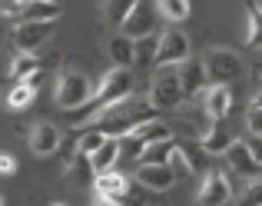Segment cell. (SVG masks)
Returning <instances> with one entry per match:
<instances>
[{
	"label": "cell",
	"instance_id": "cell-15",
	"mask_svg": "<svg viewBox=\"0 0 262 206\" xmlns=\"http://www.w3.org/2000/svg\"><path fill=\"white\" fill-rule=\"evenodd\" d=\"M226 160H229V170L236 176H246V180H252V176L262 173V163L256 156L249 153V147H246V140H236L229 150H226Z\"/></svg>",
	"mask_w": 262,
	"mask_h": 206
},
{
	"label": "cell",
	"instance_id": "cell-19",
	"mask_svg": "<svg viewBox=\"0 0 262 206\" xmlns=\"http://www.w3.org/2000/svg\"><path fill=\"white\" fill-rule=\"evenodd\" d=\"M199 143H203V150H206L209 156H226V150H229L236 140H232V133H229L226 127H219V120H216L203 136H199Z\"/></svg>",
	"mask_w": 262,
	"mask_h": 206
},
{
	"label": "cell",
	"instance_id": "cell-14",
	"mask_svg": "<svg viewBox=\"0 0 262 206\" xmlns=\"http://www.w3.org/2000/svg\"><path fill=\"white\" fill-rule=\"evenodd\" d=\"M126 37H133V40H140V37H149V33L156 30V10L146 4V0H140V4L133 7V13L126 17V24L120 27Z\"/></svg>",
	"mask_w": 262,
	"mask_h": 206
},
{
	"label": "cell",
	"instance_id": "cell-21",
	"mask_svg": "<svg viewBox=\"0 0 262 206\" xmlns=\"http://www.w3.org/2000/svg\"><path fill=\"white\" fill-rule=\"evenodd\" d=\"M40 70H43V60L30 50H17V57L10 60V77L13 80H30V77H37Z\"/></svg>",
	"mask_w": 262,
	"mask_h": 206
},
{
	"label": "cell",
	"instance_id": "cell-36",
	"mask_svg": "<svg viewBox=\"0 0 262 206\" xmlns=\"http://www.w3.org/2000/svg\"><path fill=\"white\" fill-rule=\"evenodd\" d=\"M249 80H252V84H256V90H259V87H262V64H256V67H252Z\"/></svg>",
	"mask_w": 262,
	"mask_h": 206
},
{
	"label": "cell",
	"instance_id": "cell-23",
	"mask_svg": "<svg viewBox=\"0 0 262 206\" xmlns=\"http://www.w3.org/2000/svg\"><path fill=\"white\" fill-rule=\"evenodd\" d=\"M136 4H140V0H103V20L120 30V27L126 24V17L133 13Z\"/></svg>",
	"mask_w": 262,
	"mask_h": 206
},
{
	"label": "cell",
	"instance_id": "cell-29",
	"mask_svg": "<svg viewBox=\"0 0 262 206\" xmlns=\"http://www.w3.org/2000/svg\"><path fill=\"white\" fill-rule=\"evenodd\" d=\"M103 140H106V133H103L100 127H90L86 133H80V140H77V150H80V153H96V150L103 147Z\"/></svg>",
	"mask_w": 262,
	"mask_h": 206
},
{
	"label": "cell",
	"instance_id": "cell-6",
	"mask_svg": "<svg viewBox=\"0 0 262 206\" xmlns=\"http://www.w3.org/2000/svg\"><path fill=\"white\" fill-rule=\"evenodd\" d=\"M57 33V20H17L13 27V47L17 50L37 53L40 47H47Z\"/></svg>",
	"mask_w": 262,
	"mask_h": 206
},
{
	"label": "cell",
	"instance_id": "cell-10",
	"mask_svg": "<svg viewBox=\"0 0 262 206\" xmlns=\"http://www.w3.org/2000/svg\"><path fill=\"white\" fill-rule=\"evenodd\" d=\"M179 80H183V93L186 100H196L206 93V87H209V73H206V64L203 57H189L179 64Z\"/></svg>",
	"mask_w": 262,
	"mask_h": 206
},
{
	"label": "cell",
	"instance_id": "cell-22",
	"mask_svg": "<svg viewBox=\"0 0 262 206\" xmlns=\"http://www.w3.org/2000/svg\"><path fill=\"white\" fill-rule=\"evenodd\" d=\"M176 156V140H156V143H146L140 153V163H173Z\"/></svg>",
	"mask_w": 262,
	"mask_h": 206
},
{
	"label": "cell",
	"instance_id": "cell-30",
	"mask_svg": "<svg viewBox=\"0 0 262 206\" xmlns=\"http://www.w3.org/2000/svg\"><path fill=\"white\" fill-rule=\"evenodd\" d=\"M239 203H243V206H262V180H259V176H252V180H249V187L243 190Z\"/></svg>",
	"mask_w": 262,
	"mask_h": 206
},
{
	"label": "cell",
	"instance_id": "cell-20",
	"mask_svg": "<svg viewBox=\"0 0 262 206\" xmlns=\"http://www.w3.org/2000/svg\"><path fill=\"white\" fill-rule=\"evenodd\" d=\"M120 156H123L120 136H106V140H103V147L96 150V153H90V160H93V170H96V173H103V170H113L116 163H120Z\"/></svg>",
	"mask_w": 262,
	"mask_h": 206
},
{
	"label": "cell",
	"instance_id": "cell-8",
	"mask_svg": "<svg viewBox=\"0 0 262 206\" xmlns=\"http://www.w3.org/2000/svg\"><path fill=\"white\" fill-rule=\"evenodd\" d=\"M129 183H133V180H129V176H123V173H116V167H113V170H103V173H96V180H93L96 203H103V206L123 203V200H126Z\"/></svg>",
	"mask_w": 262,
	"mask_h": 206
},
{
	"label": "cell",
	"instance_id": "cell-27",
	"mask_svg": "<svg viewBox=\"0 0 262 206\" xmlns=\"http://www.w3.org/2000/svg\"><path fill=\"white\" fill-rule=\"evenodd\" d=\"M156 10L169 24H183L189 20V0H156Z\"/></svg>",
	"mask_w": 262,
	"mask_h": 206
},
{
	"label": "cell",
	"instance_id": "cell-5",
	"mask_svg": "<svg viewBox=\"0 0 262 206\" xmlns=\"http://www.w3.org/2000/svg\"><path fill=\"white\" fill-rule=\"evenodd\" d=\"M93 97V87H90V77L80 70H63L57 80V90H53V100H57V107L63 110H73L80 107V103H86Z\"/></svg>",
	"mask_w": 262,
	"mask_h": 206
},
{
	"label": "cell",
	"instance_id": "cell-37",
	"mask_svg": "<svg viewBox=\"0 0 262 206\" xmlns=\"http://www.w3.org/2000/svg\"><path fill=\"white\" fill-rule=\"evenodd\" d=\"M252 107H262V87L256 90V97H252Z\"/></svg>",
	"mask_w": 262,
	"mask_h": 206
},
{
	"label": "cell",
	"instance_id": "cell-1",
	"mask_svg": "<svg viewBox=\"0 0 262 206\" xmlns=\"http://www.w3.org/2000/svg\"><path fill=\"white\" fill-rule=\"evenodd\" d=\"M146 120H156V107L153 100H140V97H126V100H116L110 103V107L100 110V116H96L90 127H100L106 136H129L136 133V127H143Z\"/></svg>",
	"mask_w": 262,
	"mask_h": 206
},
{
	"label": "cell",
	"instance_id": "cell-32",
	"mask_svg": "<svg viewBox=\"0 0 262 206\" xmlns=\"http://www.w3.org/2000/svg\"><path fill=\"white\" fill-rule=\"evenodd\" d=\"M153 57H156L153 33H149V37H140V40H136V60H153Z\"/></svg>",
	"mask_w": 262,
	"mask_h": 206
},
{
	"label": "cell",
	"instance_id": "cell-18",
	"mask_svg": "<svg viewBox=\"0 0 262 206\" xmlns=\"http://www.w3.org/2000/svg\"><path fill=\"white\" fill-rule=\"evenodd\" d=\"M37 90H40V73L30 80H17V87L7 93V107L10 110H30L33 100H37Z\"/></svg>",
	"mask_w": 262,
	"mask_h": 206
},
{
	"label": "cell",
	"instance_id": "cell-35",
	"mask_svg": "<svg viewBox=\"0 0 262 206\" xmlns=\"http://www.w3.org/2000/svg\"><path fill=\"white\" fill-rule=\"evenodd\" d=\"M246 123H249L252 133H262V107H249V113H246Z\"/></svg>",
	"mask_w": 262,
	"mask_h": 206
},
{
	"label": "cell",
	"instance_id": "cell-7",
	"mask_svg": "<svg viewBox=\"0 0 262 206\" xmlns=\"http://www.w3.org/2000/svg\"><path fill=\"white\" fill-rule=\"evenodd\" d=\"M192 47H189V37H186L179 27H169L160 40H156V57H153V67H179L183 60H189Z\"/></svg>",
	"mask_w": 262,
	"mask_h": 206
},
{
	"label": "cell",
	"instance_id": "cell-13",
	"mask_svg": "<svg viewBox=\"0 0 262 206\" xmlns=\"http://www.w3.org/2000/svg\"><path fill=\"white\" fill-rule=\"evenodd\" d=\"M27 143H30L33 156H53L60 150V143H63V133H60V127H53V123H37V127L30 130V136H27Z\"/></svg>",
	"mask_w": 262,
	"mask_h": 206
},
{
	"label": "cell",
	"instance_id": "cell-25",
	"mask_svg": "<svg viewBox=\"0 0 262 206\" xmlns=\"http://www.w3.org/2000/svg\"><path fill=\"white\" fill-rule=\"evenodd\" d=\"M67 176L77 183H93L96 180V170H93V160H90V153H73V160L67 163Z\"/></svg>",
	"mask_w": 262,
	"mask_h": 206
},
{
	"label": "cell",
	"instance_id": "cell-12",
	"mask_svg": "<svg viewBox=\"0 0 262 206\" xmlns=\"http://www.w3.org/2000/svg\"><path fill=\"white\" fill-rule=\"evenodd\" d=\"M203 206H223L232 200V183H229V173H206L203 187H199V196H196Z\"/></svg>",
	"mask_w": 262,
	"mask_h": 206
},
{
	"label": "cell",
	"instance_id": "cell-33",
	"mask_svg": "<svg viewBox=\"0 0 262 206\" xmlns=\"http://www.w3.org/2000/svg\"><path fill=\"white\" fill-rule=\"evenodd\" d=\"M13 173H17V156L0 150V176H13Z\"/></svg>",
	"mask_w": 262,
	"mask_h": 206
},
{
	"label": "cell",
	"instance_id": "cell-17",
	"mask_svg": "<svg viewBox=\"0 0 262 206\" xmlns=\"http://www.w3.org/2000/svg\"><path fill=\"white\" fill-rule=\"evenodd\" d=\"M106 50H110V64H116V67H129L133 70V64H136V40L133 37H126V33H113L110 37V44H106Z\"/></svg>",
	"mask_w": 262,
	"mask_h": 206
},
{
	"label": "cell",
	"instance_id": "cell-28",
	"mask_svg": "<svg viewBox=\"0 0 262 206\" xmlns=\"http://www.w3.org/2000/svg\"><path fill=\"white\" fill-rule=\"evenodd\" d=\"M136 136H140L143 143H156V140H169L173 136V127L163 120H146L143 127H136Z\"/></svg>",
	"mask_w": 262,
	"mask_h": 206
},
{
	"label": "cell",
	"instance_id": "cell-26",
	"mask_svg": "<svg viewBox=\"0 0 262 206\" xmlns=\"http://www.w3.org/2000/svg\"><path fill=\"white\" fill-rule=\"evenodd\" d=\"M60 17V4L57 0H27L20 20H57Z\"/></svg>",
	"mask_w": 262,
	"mask_h": 206
},
{
	"label": "cell",
	"instance_id": "cell-3",
	"mask_svg": "<svg viewBox=\"0 0 262 206\" xmlns=\"http://www.w3.org/2000/svg\"><path fill=\"white\" fill-rule=\"evenodd\" d=\"M203 64H206V73H209V84H232L236 77L246 73L243 57L229 47H209L203 53Z\"/></svg>",
	"mask_w": 262,
	"mask_h": 206
},
{
	"label": "cell",
	"instance_id": "cell-2",
	"mask_svg": "<svg viewBox=\"0 0 262 206\" xmlns=\"http://www.w3.org/2000/svg\"><path fill=\"white\" fill-rule=\"evenodd\" d=\"M149 100L156 110H179L186 103L183 80H179V67H156L153 80H149Z\"/></svg>",
	"mask_w": 262,
	"mask_h": 206
},
{
	"label": "cell",
	"instance_id": "cell-24",
	"mask_svg": "<svg viewBox=\"0 0 262 206\" xmlns=\"http://www.w3.org/2000/svg\"><path fill=\"white\" fill-rule=\"evenodd\" d=\"M246 44L262 50V7L259 4H246Z\"/></svg>",
	"mask_w": 262,
	"mask_h": 206
},
{
	"label": "cell",
	"instance_id": "cell-4",
	"mask_svg": "<svg viewBox=\"0 0 262 206\" xmlns=\"http://www.w3.org/2000/svg\"><path fill=\"white\" fill-rule=\"evenodd\" d=\"M126 97H133V73H129V67H116V64H113V67H110V70L100 77L93 100L100 103V107H110V103L126 100Z\"/></svg>",
	"mask_w": 262,
	"mask_h": 206
},
{
	"label": "cell",
	"instance_id": "cell-31",
	"mask_svg": "<svg viewBox=\"0 0 262 206\" xmlns=\"http://www.w3.org/2000/svg\"><path fill=\"white\" fill-rule=\"evenodd\" d=\"M27 0H0V17H10V20H20Z\"/></svg>",
	"mask_w": 262,
	"mask_h": 206
},
{
	"label": "cell",
	"instance_id": "cell-9",
	"mask_svg": "<svg viewBox=\"0 0 262 206\" xmlns=\"http://www.w3.org/2000/svg\"><path fill=\"white\" fill-rule=\"evenodd\" d=\"M133 180H140L153 193H166L176 183V167L173 163H140V170L133 173Z\"/></svg>",
	"mask_w": 262,
	"mask_h": 206
},
{
	"label": "cell",
	"instance_id": "cell-16",
	"mask_svg": "<svg viewBox=\"0 0 262 206\" xmlns=\"http://www.w3.org/2000/svg\"><path fill=\"white\" fill-rule=\"evenodd\" d=\"M203 107H206V113H209L212 120H226L229 110H232V90H229V84H209V87H206Z\"/></svg>",
	"mask_w": 262,
	"mask_h": 206
},
{
	"label": "cell",
	"instance_id": "cell-11",
	"mask_svg": "<svg viewBox=\"0 0 262 206\" xmlns=\"http://www.w3.org/2000/svg\"><path fill=\"white\" fill-rule=\"evenodd\" d=\"M209 160H212V156L203 150V143H176L173 167H179L183 173H199V176H206V173H209Z\"/></svg>",
	"mask_w": 262,
	"mask_h": 206
},
{
	"label": "cell",
	"instance_id": "cell-34",
	"mask_svg": "<svg viewBox=\"0 0 262 206\" xmlns=\"http://www.w3.org/2000/svg\"><path fill=\"white\" fill-rule=\"evenodd\" d=\"M246 147H249V153L262 163V133H252V130H249V136H246Z\"/></svg>",
	"mask_w": 262,
	"mask_h": 206
}]
</instances>
